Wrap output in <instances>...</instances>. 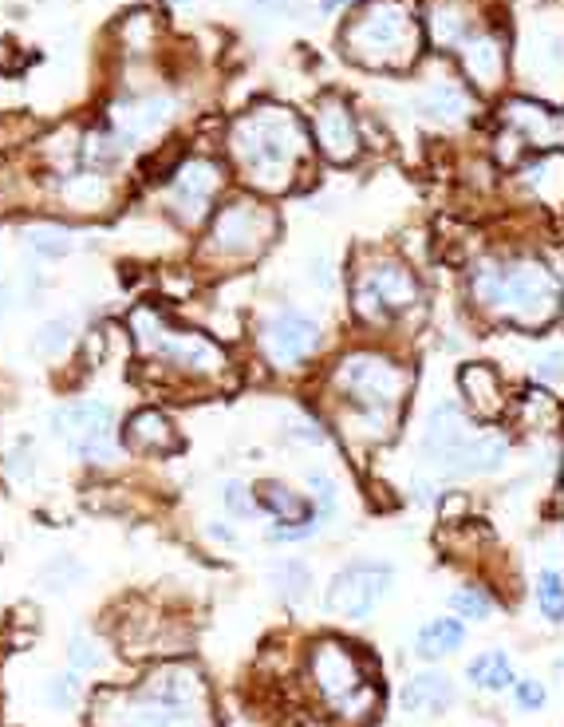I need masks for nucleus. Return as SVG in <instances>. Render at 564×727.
I'll list each match as a JSON object with an SVG mask.
<instances>
[{
  "label": "nucleus",
  "mask_w": 564,
  "mask_h": 727,
  "mask_svg": "<svg viewBox=\"0 0 564 727\" xmlns=\"http://www.w3.org/2000/svg\"><path fill=\"white\" fill-rule=\"evenodd\" d=\"M454 704V681L446 672H419L403 688V708L411 716H443Z\"/></svg>",
  "instance_id": "obj_19"
},
{
  "label": "nucleus",
  "mask_w": 564,
  "mask_h": 727,
  "mask_svg": "<svg viewBox=\"0 0 564 727\" xmlns=\"http://www.w3.org/2000/svg\"><path fill=\"white\" fill-rule=\"evenodd\" d=\"M104 644L95 641V637L87 633H76L72 637V644H67V664H72V672H95L104 669Z\"/></svg>",
  "instance_id": "obj_34"
},
{
  "label": "nucleus",
  "mask_w": 564,
  "mask_h": 727,
  "mask_svg": "<svg viewBox=\"0 0 564 727\" xmlns=\"http://www.w3.org/2000/svg\"><path fill=\"white\" fill-rule=\"evenodd\" d=\"M115 712H99L104 727H209L206 681L189 664H166L139 692H104Z\"/></svg>",
  "instance_id": "obj_1"
},
{
  "label": "nucleus",
  "mask_w": 564,
  "mask_h": 727,
  "mask_svg": "<svg viewBox=\"0 0 564 727\" xmlns=\"http://www.w3.org/2000/svg\"><path fill=\"white\" fill-rule=\"evenodd\" d=\"M466 17H462V9L458 4H451V0H446V4H434L431 9V36H434V44L438 47H454L458 44L462 36H466Z\"/></svg>",
  "instance_id": "obj_31"
},
{
  "label": "nucleus",
  "mask_w": 564,
  "mask_h": 727,
  "mask_svg": "<svg viewBox=\"0 0 564 727\" xmlns=\"http://www.w3.org/2000/svg\"><path fill=\"white\" fill-rule=\"evenodd\" d=\"M308 669H312L316 688H321V696L336 708V716L356 724V719H364L367 712L379 704V692L367 684V669L351 644L332 641V637L328 641H316L312 644Z\"/></svg>",
  "instance_id": "obj_5"
},
{
  "label": "nucleus",
  "mask_w": 564,
  "mask_h": 727,
  "mask_svg": "<svg viewBox=\"0 0 564 727\" xmlns=\"http://www.w3.org/2000/svg\"><path fill=\"white\" fill-rule=\"evenodd\" d=\"M9 309H12V289L9 285H0V321L9 317Z\"/></svg>",
  "instance_id": "obj_46"
},
{
  "label": "nucleus",
  "mask_w": 564,
  "mask_h": 727,
  "mask_svg": "<svg viewBox=\"0 0 564 727\" xmlns=\"http://www.w3.org/2000/svg\"><path fill=\"white\" fill-rule=\"evenodd\" d=\"M127 443L134 451H178V431L170 427V419L162 411H139L127 424Z\"/></svg>",
  "instance_id": "obj_23"
},
{
  "label": "nucleus",
  "mask_w": 564,
  "mask_h": 727,
  "mask_svg": "<svg viewBox=\"0 0 564 727\" xmlns=\"http://www.w3.org/2000/svg\"><path fill=\"white\" fill-rule=\"evenodd\" d=\"M462 624L454 621V617H434V621H426L423 629H419V656H426V661H438V656H451V652L462 649Z\"/></svg>",
  "instance_id": "obj_25"
},
{
  "label": "nucleus",
  "mask_w": 564,
  "mask_h": 727,
  "mask_svg": "<svg viewBox=\"0 0 564 727\" xmlns=\"http://www.w3.org/2000/svg\"><path fill=\"white\" fill-rule=\"evenodd\" d=\"M308 487H312V494H316V502H321V514H316V518H328V514L336 511V482H332L328 474L312 471Z\"/></svg>",
  "instance_id": "obj_39"
},
{
  "label": "nucleus",
  "mask_w": 564,
  "mask_h": 727,
  "mask_svg": "<svg viewBox=\"0 0 564 727\" xmlns=\"http://www.w3.org/2000/svg\"><path fill=\"white\" fill-rule=\"evenodd\" d=\"M170 115H174V99H170V95L119 99V104H111V131L119 135L127 147H134V142L159 135L162 127L170 124Z\"/></svg>",
  "instance_id": "obj_15"
},
{
  "label": "nucleus",
  "mask_w": 564,
  "mask_h": 727,
  "mask_svg": "<svg viewBox=\"0 0 564 727\" xmlns=\"http://www.w3.org/2000/svg\"><path fill=\"white\" fill-rule=\"evenodd\" d=\"M451 605H454V613L466 617V621H486V617L494 613V601H489V594L478 586L458 589V594L451 597Z\"/></svg>",
  "instance_id": "obj_35"
},
{
  "label": "nucleus",
  "mask_w": 564,
  "mask_h": 727,
  "mask_svg": "<svg viewBox=\"0 0 564 727\" xmlns=\"http://www.w3.org/2000/svg\"><path fill=\"white\" fill-rule=\"evenodd\" d=\"M506 451H509V443L501 439V435L474 431V439L462 447L458 463H454L451 474H458V479H470V474H494L501 463H506Z\"/></svg>",
  "instance_id": "obj_22"
},
{
  "label": "nucleus",
  "mask_w": 564,
  "mask_h": 727,
  "mask_svg": "<svg viewBox=\"0 0 564 727\" xmlns=\"http://www.w3.org/2000/svg\"><path fill=\"white\" fill-rule=\"evenodd\" d=\"M257 4H261V9H289L292 0H257Z\"/></svg>",
  "instance_id": "obj_47"
},
{
  "label": "nucleus",
  "mask_w": 564,
  "mask_h": 727,
  "mask_svg": "<svg viewBox=\"0 0 564 727\" xmlns=\"http://www.w3.org/2000/svg\"><path fill=\"white\" fill-rule=\"evenodd\" d=\"M269 581L284 597V605H304V597L312 594V574L304 562H281V566H273Z\"/></svg>",
  "instance_id": "obj_30"
},
{
  "label": "nucleus",
  "mask_w": 564,
  "mask_h": 727,
  "mask_svg": "<svg viewBox=\"0 0 564 727\" xmlns=\"http://www.w3.org/2000/svg\"><path fill=\"white\" fill-rule=\"evenodd\" d=\"M426 111V119H434V124H462L466 115H470V99H466V92L454 84H434L426 87L423 104H419Z\"/></svg>",
  "instance_id": "obj_24"
},
{
  "label": "nucleus",
  "mask_w": 564,
  "mask_h": 727,
  "mask_svg": "<svg viewBox=\"0 0 564 727\" xmlns=\"http://www.w3.org/2000/svg\"><path fill=\"white\" fill-rule=\"evenodd\" d=\"M419 44L423 32L403 0H371L364 17L351 20L344 32L348 56L364 67H406L419 56Z\"/></svg>",
  "instance_id": "obj_4"
},
{
  "label": "nucleus",
  "mask_w": 564,
  "mask_h": 727,
  "mask_svg": "<svg viewBox=\"0 0 564 727\" xmlns=\"http://www.w3.org/2000/svg\"><path fill=\"white\" fill-rule=\"evenodd\" d=\"M498 162H506V167H518L521 162V139L513 131H501V139H498Z\"/></svg>",
  "instance_id": "obj_42"
},
{
  "label": "nucleus",
  "mask_w": 564,
  "mask_h": 727,
  "mask_svg": "<svg viewBox=\"0 0 564 727\" xmlns=\"http://www.w3.org/2000/svg\"><path fill=\"white\" fill-rule=\"evenodd\" d=\"M332 384L356 411H399V399L406 392V372L395 360L376 352H351L336 364Z\"/></svg>",
  "instance_id": "obj_8"
},
{
  "label": "nucleus",
  "mask_w": 564,
  "mask_h": 727,
  "mask_svg": "<svg viewBox=\"0 0 564 727\" xmlns=\"http://www.w3.org/2000/svg\"><path fill=\"white\" fill-rule=\"evenodd\" d=\"M52 431L67 451L91 467H111L119 459V419L104 399H72L56 407Z\"/></svg>",
  "instance_id": "obj_7"
},
{
  "label": "nucleus",
  "mask_w": 564,
  "mask_h": 727,
  "mask_svg": "<svg viewBox=\"0 0 564 727\" xmlns=\"http://www.w3.org/2000/svg\"><path fill=\"white\" fill-rule=\"evenodd\" d=\"M501 119L513 135H518L525 147H536V151H556L564 139V124L553 107L529 104V99H509L501 107Z\"/></svg>",
  "instance_id": "obj_16"
},
{
  "label": "nucleus",
  "mask_w": 564,
  "mask_h": 727,
  "mask_svg": "<svg viewBox=\"0 0 564 727\" xmlns=\"http://www.w3.org/2000/svg\"><path fill=\"white\" fill-rule=\"evenodd\" d=\"M414 297H419V285H414V277L406 274L403 265L383 261V265H371V269H367V274L356 281L351 309H356L367 324H383L391 312L414 304Z\"/></svg>",
  "instance_id": "obj_11"
},
{
  "label": "nucleus",
  "mask_w": 564,
  "mask_h": 727,
  "mask_svg": "<svg viewBox=\"0 0 564 727\" xmlns=\"http://www.w3.org/2000/svg\"><path fill=\"white\" fill-rule=\"evenodd\" d=\"M344 4H351V0H324V9H328V12H336V9H344Z\"/></svg>",
  "instance_id": "obj_48"
},
{
  "label": "nucleus",
  "mask_w": 564,
  "mask_h": 727,
  "mask_svg": "<svg viewBox=\"0 0 564 727\" xmlns=\"http://www.w3.org/2000/svg\"><path fill=\"white\" fill-rule=\"evenodd\" d=\"M206 534H209L214 542H226V546H234V542H237V538H234V530H229V526H217V522H209Z\"/></svg>",
  "instance_id": "obj_45"
},
{
  "label": "nucleus",
  "mask_w": 564,
  "mask_h": 727,
  "mask_svg": "<svg viewBox=\"0 0 564 727\" xmlns=\"http://www.w3.org/2000/svg\"><path fill=\"white\" fill-rule=\"evenodd\" d=\"M217 190H221V167H217L214 159H189V162H182L178 171H174V179H170L166 202L178 222L198 226Z\"/></svg>",
  "instance_id": "obj_13"
},
{
  "label": "nucleus",
  "mask_w": 564,
  "mask_h": 727,
  "mask_svg": "<svg viewBox=\"0 0 564 727\" xmlns=\"http://www.w3.org/2000/svg\"><path fill=\"white\" fill-rule=\"evenodd\" d=\"M276 229V217L253 202H234L214 217V234H209V254L217 257H253L269 246Z\"/></svg>",
  "instance_id": "obj_10"
},
{
  "label": "nucleus",
  "mask_w": 564,
  "mask_h": 727,
  "mask_svg": "<svg viewBox=\"0 0 564 727\" xmlns=\"http://www.w3.org/2000/svg\"><path fill=\"white\" fill-rule=\"evenodd\" d=\"M261 349L276 368H296L321 349V324L296 309H281L261 324Z\"/></svg>",
  "instance_id": "obj_12"
},
{
  "label": "nucleus",
  "mask_w": 564,
  "mask_h": 727,
  "mask_svg": "<svg viewBox=\"0 0 564 727\" xmlns=\"http://www.w3.org/2000/svg\"><path fill=\"white\" fill-rule=\"evenodd\" d=\"M170 4H189V0H170Z\"/></svg>",
  "instance_id": "obj_49"
},
{
  "label": "nucleus",
  "mask_w": 564,
  "mask_h": 727,
  "mask_svg": "<svg viewBox=\"0 0 564 727\" xmlns=\"http://www.w3.org/2000/svg\"><path fill=\"white\" fill-rule=\"evenodd\" d=\"M131 329H134V344H139L142 356L162 360V364L186 372V376H217V372L226 368V352L217 349L209 336L170 329L159 317V309H147V304L134 309Z\"/></svg>",
  "instance_id": "obj_6"
},
{
  "label": "nucleus",
  "mask_w": 564,
  "mask_h": 727,
  "mask_svg": "<svg viewBox=\"0 0 564 727\" xmlns=\"http://www.w3.org/2000/svg\"><path fill=\"white\" fill-rule=\"evenodd\" d=\"M470 289L481 309L498 312L513 324H525V329L549 324L561 309V285L541 261H486L474 269Z\"/></svg>",
  "instance_id": "obj_3"
},
{
  "label": "nucleus",
  "mask_w": 564,
  "mask_h": 727,
  "mask_svg": "<svg viewBox=\"0 0 564 727\" xmlns=\"http://www.w3.org/2000/svg\"><path fill=\"white\" fill-rule=\"evenodd\" d=\"M9 474L17 482L36 479V451H32V443H17V451L9 455Z\"/></svg>",
  "instance_id": "obj_38"
},
{
  "label": "nucleus",
  "mask_w": 564,
  "mask_h": 727,
  "mask_svg": "<svg viewBox=\"0 0 564 727\" xmlns=\"http://www.w3.org/2000/svg\"><path fill=\"white\" fill-rule=\"evenodd\" d=\"M44 696H47V708L52 712H72L79 704V681L76 672H52L44 681Z\"/></svg>",
  "instance_id": "obj_33"
},
{
  "label": "nucleus",
  "mask_w": 564,
  "mask_h": 727,
  "mask_svg": "<svg viewBox=\"0 0 564 727\" xmlns=\"http://www.w3.org/2000/svg\"><path fill=\"white\" fill-rule=\"evenodd\" d=\"M76 341V321L72 317H52L32 332V356L40 360H59Z\"/></svg>",
  "instance_id": "obj_27"
},
{
  "label": "nucleus",
  "mask_w": 564,
  "mask_h": 727,
  "mask_svg": "<svg viewBox=\"0 0 564 727\" xmlns=\"http://www.w3.org/2000/svg\"><path fill=\"white\" fill-rule=\"evenodd\" d=\"M221 502H226V511L234 514V518H245V514H253V491L245 487V482H226L221 487Z\"/></svg>",
  "instance_id": "obj_37"
},
{
  "label": "nucleus",
  "mask_w": 564,
  "mask_h": 727,
  "mask_svg": "<svg viewBox=\"0 0 564 727\" xmlns=\"http://www.w3.org/2000/svg\"><path fill=\"white\" fill-rule=\"evenodd\" d=\"M462 392H466V399H470L474 416H481V419L501 416V407H506L501 379L489 364H466V368H462Z\"/></svg>",
  "instance_id": "obj_20"
},
{
  "label": "nucleus",
  "mask_w": 564,
  "mask_h": 727,
  "mask_svg": "<svg viewBox=\"0 0 564 727\" xmlns=\"http://www.w3.org/2000/svg\"><path fill=\"white\" fill-rule=\"evenodd\" d=\"M257 499H261L264 511L281 522H312L308 502L296 499V494H292L289 487H281V482H261V487H257Z\"/></svg>",
  "instance_id": "obj_29"
},
{
  "label": "nucleus",
  "mask_w": 564,
  "mask_h": 727,
  "mask_svg": "<svg viewBox=\"0 0 564 727\" xmlns=\"http://www.w3.org/2000/svg\"><path fill=\"white\" fill-rule=\"evenodd\" d=\"M316 530H321V522H316V518H312L308 526H292V522H284V526H273V534H269V538H273V542H301V538H312Z\"/></svg>",
  "instance_id": "obj_41"
},
{
  "label": "nucleus",
  "mask_w": 564,
  "mask_h": 727,
  "mask_svg": "<svg viewBox=\"0 0 564 727\" xmlns=\"http://www.w3.org/2000/svg\"><path fill=\"white\" fill-rule=\"evenodd\" d=\"M308 277H312V285L332 289V265L324 261V257H312V261H308Z\"/></svg>",
  "instance_id": "obj_43"
},
{
  "label": "nucleus",
  "mask_w": 564,
  "mask_h": 727,
  "mask_svg": "<svg viewBox=\"0 0 564 727\" xmlns=\"http://www.w3.org/2000/svg\"><path fill=\"white\" fill-rule=\"evenodd\" d=\"M40 581H44L47 594H64V589L84 581V566H79L72 554H56L44 569H40Z\"/></svg>",
  "instance_id": "obj_32"
},
{
  "label": "nucleus",
  "mask_w": 564,
  "mask_h": 727,
  "mask_svg": "<svg viewBox=\"0 0 564 727\" xmlns=\"http://www.w3.org/2000/svg\"><path fill=\"white\" fill-rule=\"evenodd\" d=\"M316 147L328 154L332 162H351L359 154V127L351 119L348 104H339L336 95H328L316 107Z\"/></svg>",
  "instance_id": "obj_17"
},
{
  "label": "nucleus",
  "mask_w": 564,
  "mask_h": 727,
  "mask_svg": "<svg viewBox=\"0 0 564 727\" xmlns=\"http://www.w3.org/2000/svg\"><path fill=\"white\" fill-rule=\"evenodd\" d=\"M536 605H541V613L553 624L561 621V574L556 569H545L536 577Z\"/></svg>",
  "instance_id": "obj_36"
},
{
  "label": "nucleus",
  "mask_w": 564,
  "mask_h": 727,
  "mask_svg": "<svg viewBox=\"0 0 564 727\" xmlns=\"http://www.w3.org/2000/svg\"><path fill=\"white\" fill-rule=\"evenodd\" d=\"M24 246L32 249L36 257H44V261H59V257H67L72 249H76V237H72V229L64 226H29L24 229Z\"/></svg>",
  "instance_id": "obj_28"
},
{
  "label": "nucleus",
  "mask_w": 564,
  "mask_h": 727,
  "mask_svg": "<svg viewBox=\"0 0 564 727\" xmlns=\"http://www.w3.org/2000/svg\"><path fill=\"white\" fill-rule=\"evenodd\" d=\"M509 688H513V696H518V704L525 712H536L541 704H545V688H541L536 681H513Z\"/></svg>",
  "instance_id": "obj_40"
},
{
  "label": "nucleus",
  "mask_w": 564,
  "mask_h": 727,
  "mask_svg": "<svg viewBox=\"0 0 564 727\" xmlns=\"http://www.w3.org/2000/svg\"><path fill=\"white\" fill-rule=\"evenodd\" d=\"M541 376H545L549 384H561V352H549V356L541 360Z\"/></svg>",
  "instance_id": "obj_44"
},
{
  "label": "nucleus",
  "mask_w": 564,
  "mask_h": 727,
  "mask_svg": "<svg viewBox=\"0 0 564 727\" xmlns=\"http://www.w3.org/2000/svg\"><path fill=\"white\" fill-rule=\"evenodd\" d=\"M466 676H470V684L481 692H506L509 684H513V664H509L506 652L489 649V652H481V656H474Z\"/></svg>",
  "instance_id": "obj_26"
},
{
  "label": "nucleus",
  "mask_w": 564,
  "mask_h": 727,
  "mask_svg": "<svg viewBox=\"0 0 564 727\" xmlns=\"http://www.w3.org/2000/svg\"><path fill=\"white\" fill-rule=\"evenodd\" d=\"M458 60L466 67V76L481 87V92H494L506 76V44L494 32H466L458 40Z\"/></svg>",
  "instance_id": "obj_18"
},
{
  "label": "nucleus",
  "mask_w": 564,
  "mask_h": 727,
  "mask_svg": "<svg viewBox=\"0 0 564 727\" xmlns=\"http://www.w3.org/2000/svg\"><path fill=\"white\" fill-rule=\"evenodd\" d=\"M470 439H474V427H470V419H466V411H462L458 404H438L431 411V419H426L423 451L434 471L451 474L454 463H458L462 447L470 443Z\"/></svg>",
  "instance_id": "obj_14"
},
{
  "label": "nucleus",
  "mask_w": 564,
  "mask_h": 727,
  "mask_svg": "<svg viewBox=\"0 0 564 727\" xmlns=\"http://www.w3.org/2000/svg\"><path fill=\"white\" fill-rule=\"evenodd\" d=\"M304 151H308V135H304L301 119L281 107H257L229 127L234 162L257 190H269V194L289 186Z\"/></svg>",
  "instance_id": "obj_2"
},
{
  "label": "nucleus",
  "mask_w": 564,
  "mask_h": 727,
  "mask_svg": "<svg viewBox=\"0 0 564 727\" xmlns=\"http://www.w3.org/2000/svg\"><path fill=\"white\" fill-rule=\"evenodd\" d=\"M56 194L72 210H99L111 199V182H107V174L76 167V171H64V179L56 182Z\"/></svg>",
  "instance_id": "obj_21"
},
{
  "label": "nucleus",
  "mask_w": 564,
  "mask_h": 727,
  "mask_svg": "<svg viewBox=\"0 0 564 727\" xmlns=\"http://www.w3.org/2000/svg\"><path fill=\"white\" fill-rule=\"evenodd\" d=\"M391 589V566L387 562H351L348 569H339L328 586V609L348 621H367L376 613L379 601Z\"/></svg>",
  "instance_id": "obj_9"
}]
</instances>
